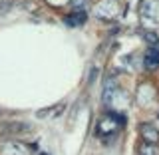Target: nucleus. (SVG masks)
Listing matches in <instances>:
<instances>
[{"label": "nucleus", "mask_w": 159, "mask_h": 155, "mask_svg": "<svg viewBox=\"0 0 159 155\" xmlns=\"http://www.w3.org/2000/svg\"><path fill=\"white\" fill-rule=\"evenodd\" d=\"M28 129H30V125H26V123H20V121H10V123L0 125V131H2V133H8V135H18V133L28 131Z\"/></svg>", "instance_id": "5"}, {"label": "nucleus", "mask_w": 159, "mask_h": 155, "mask_svg": "<svg viewBox=\"0 0 159 155\" xmlns=\"http://www.w3.org/2000/svg\"><path fill=\"white\" fill-rule=\"evenodd\" d=\"M64 22H66L70 28L82 26V24L86 22V12H84V10H74L72 14H68V16H64Z\"/></svg>", "instance_id": "6"}, {"label": "nucleus", "mask_w": 159, "mask_h": 155, "mask_svg": "<svg viewBox=\"0 0 159 155\" xmlns=\"http://www.w3.org/2000/svg\"><path fill=\"white\" fill-rule=\"evenodd\" d=\"M66 2H70V0H48V4H52V6H64Z\"/></svg>", "instance_id": "10"}, {"label": "nucleus", "mask_w": 159, "mask_h": 155, "mask_svg": "<svg viewBox=\"0 0 159 155\" xmlns=\"http://www.w3.org/2000/svg\"><path fill=\"white\" fill-rule=\"evenodd\" d=\"M139 133H141V137H143V143H153V145L159 143V131L153 125H149V123L139 127Z\"/></svg>", "instance_id": "4"}, {"label": "nucleus", "mask_w": 159, "mask_h": 155, "mask_svg": "<svg viewBox=\"0 0 159 155\" xmlns=\"http://www.w3.org/2000/svg\"><path fill=\"white\" fill-rule=\"evenodd\" d=\"M123 125V117L121 116H107V117H103L102 121L98 123V133L102 137H113L117 133V129Z\"/></svg>", "instance_id": "1"}, {"label": "nucleus", "mask_w": 159, "mask_h": 155, "mask_svg": "<svg viewBox=\"0 0 159 155\" xmlns=\"http://www.w3.org/2000/svg\"><path fill=\"white\" fill-rule=\"evenodd\" d=\"M70 2H72V4H74V6H76L78 10H82V6L86 4V0H70Z\"/></svg>", "instance_id": "11"}, {"label": "nucleus", "mask_w": 159, "mask_h": 155, "mask_svg": "<svg viewBox=\"0 0 159 155\" xmlns=\"http://www.w3.org/2000/svg\"><path fill=\"white\" fill-rule=\"evenodd\" d=\"M143 64H145L147 68H157L159 66V50L155 48H149L147 52H145V56H143Z\"/></svg>", "instance_id": "7"}, {"label": "nucleus", "mask_w": 159, "mask_h": 155, "mask_svg": "<svg viewBox=\"0 0 159 155\" xmlns=\"http://www.w3.org/2000/svg\"><path fill=\"white\" fill-rule=\"evenodd\" d=\"M139 12L145 22H159V0H141Z\"/></svg>", "instance_id": "2"}, {"label": "nucleus", "mask_w": 159, "mask_h": 155, "mask_svg": "<svg viewBox=\"0 0 159 155\" xmlns=\"http://www.w3.org/2000/svg\"><path fill=\"white\" fill-rule=\"evenodd\" d=\"M139 155H159V145H153V143H141Z\"/></svg>", "instance_id": "8"}, {"label": "nucleus", "mask_w": 159, "mask_h": 155, "mask_svg": "<svg viewBox=\"0 0 159 155\" xmlns=\"http://www.w3.org/2000/svg\"><path fill=\"white\" fill-rule=\"evenodd\" d=\"M119 12V6L116 0H102V2L96 4V16L102 20H111L116 18Z\"/></svg>", "instance_id": "3"}, {"label": "nucleus", "mask_w": 159, "mask_h": 155, "mask_svg": "<svg viewBox=\"0 0 159 155\" xmlns=\"http://www.w3.org/2000/svg\"><path fill=\"white\" fill-rule=\"evenodd\" d=\"M143 38H145V40H149V44H157V42H159V40H157V36H155L153 32H143Z\"/></svg>", "instance_id": "9"}]
</instances>
